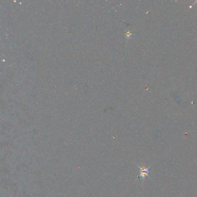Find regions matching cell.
<instances>
[{
  "instance_id": "obj_1",
  "label": "cell",
  "mask_w": 197,
  "mask_h": 197,
  "mask_svg": "<svg viewBox=\"0 0 197 197\" xmlns=\"http://www.w3.org/2000/svg\"><path fill=\"white\" fill-rule=\"evenodd\" d=\"M138 166L139 168L140 169V175L139 177H142V179H145V177H148L150 179V177L149 176V168H150V167L149 168H146L145 166L143 167H140L139 165H137Z\"/></svg>"
}]
</instances>
